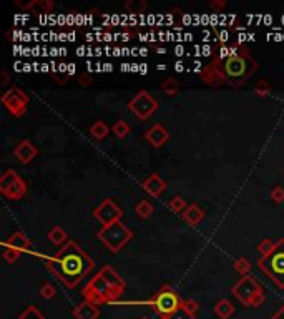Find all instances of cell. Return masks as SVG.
Instances as JSON below:
<instances>
[{"label":"cell","instance_id":"1","mask_svg":"<svg viewBox=\"0 0 284 319\" xmlns=\"http://www.w3.org/2000/svg\"><path fill=\"white\" fill-rule=\"evenodd\" d=\"M47 269L67 288H75L95 268V263L75 241H68L55 256L47 259Z\"/></svg>","mask_w":284,"mask_h":319},{"label":"cell","instance_id":"2","mask_svg":"<svg viewBox=\"0 0 284 319\" xmlns=\"http://www.w3.org/2000/svg\"><path fill=\"white\" fill-rule=\"evenodd\" d=\"M125 288L126 284L123 278L112 266L107 264L85 284L82 294L85 301L100 306L107 303H115L117 299H120L125 293Z\"/></svg>","mask_w":284,"mask_h":319},{"label":"cell","instance_id":"3","mask_svg":"<svg viewBox=\"0 0 284 319\" xmlns=\"http://www.w3.org/2000/svg\"><path fill=\"white\" fill-rule=\"evenodd\" d=\"M221 67L228 83L233 86H241L258 70V62L246 47H236L231 49L229 57L223 59Z\"/></svg>","mask_w":284,"mask_h":319},{"label":"cell","instance_id":"4","mask_svg":"<svg viewBox=\"0 0 284 319\" xmlns=\"http://www.w3.org/2000/svg\"><path fill=\"white\" fill-rule=\"evenodd\" d=\"M231 294L246 307H259L266 301L263 286L253 276H241L238 283L231 288Z\"/></svg>","mask_w":284,"mask_h":319},{"label":"cell","instance_id":"5","mask_svg":"<svg viewBox=\"0 0 284 319\" xmlns=\"http://www.w3.org/2000/svg\"><path fill=\"white\" fill-rule=\"evenodd\" d=\"M97 238L105 245L112 253H120L133 240V231L123 221L103 226L97 231Z\"/></svg>","mask_w":284,"mask_h":319},{"label":"cell","instance_id":"6","mask_svg":"<svg viewBox=\"0 0 284 319\" xmlns=\"http://www.w3.org/2000/svg\"><path fill=\"white\" fill-rule=\"evenodd\" d=\"M258 266L277 288L284 289V238L277 241L276 249L269 256L258 259Z\"/></svg>","mask_w":284,"mask_h":319},{"label":"cell","instance_id":"7","mask_svg":"<svg viewBox=\"0 0 284 319\" xmlns=\"http://www.w3.org/2000/svg\"><path fill=\"white\" fill-rule=\"evenodd\" d=\"M150 304H152L156 314H160L161 319H165L181 307V298H179L178 293L170 284H165V286H161L158 291L155 293L153 298L150 299Z\"/></svg>","mask_w":284,"mask_h":319},{"label":"cell","instance_id":"8","mask_svg":"<svg viewBox=\"0 0 284 319\" xmlns=\"http://www.w3.org/2000/svg\"><path fill=\"white\" fill-rule=\"evenodd\" d=\"M28 191V187L24 179L20 178V175L15 170H5L0 176V193H2L7 200L17 201L20 198H24Z\"/></svg>","mask_w":284,"mask_h":319},{"label":"cell","instance_id":"9","mask_svg":"<svg viewBox=\"0 0 284 319\" xmlns=\"http://www.w3.org/2000/svg\"><path fill=\"white\" fill-rule=\"evenodd\" d=\"M128 110L135 115L138 120H148L158 110V102L148 94L147 90H140L138 94L128 102Z\"/></svg>","mask_w":284,"mask_h":319},{"label":"cell","instance_id":"10","mask_svg":"<svg viewBox=\"0 0 284 319\" xmlns=\"http://www.w3.org/2000/svg\"><path fill=\"white\" fill-rule=\"evenodd\" d=\"M2 103H4V107L14 115V117L20 118L27 113L28 103H30V97H28L22 88L14 86V88L7 90L2 95Z\"/></svg>","mask_w":284,"mask_h":319},{"label":"cell","instance_id":"11","mask_svg":"<svg viewBox=\"0 0 284 319\" xmlns=\"http://www.w3.org/2000/svg\"><path fill=\"white\" fill-rule=\"evenodd\" d=\"M93 218L98 219L103 226L113 224L117 221H121L123 218V210L115 203L112 198L102 200V203L93 210Z\"/></svg>","mask_w":284,"mask_h":319},{"label":"cell","instance_id":"12","mask_svg":"<svg viewBox=\"0 0 284 319\" xmlns=\"http://www.w3.org/2000/svg\"><path fill=\"white\" fill-rule=\"evenodd\" d=\"M201 80L205 82L208 86H213V88H216V86H221L224 83H228V80H226V75L223 72V67H221V60H219V57H214V59L208 63V65L203 67L201 70Z\"/></svg>","mask_w":284,"mask_h":319},{"label":"cell","instance_id":"13","mask_svg":"<svg viewBox=\"0 0 284 319\" xmlns=\"http://www.w3.org/2000/svg\"><path fill=\"white\" fill-rule=\"evenodd\" d=\"M14 155H15V158L20 161V163L28 165L38 155V150H37V147L30 140H22L15 147Z\"/></svg>","mask_w":284,"mask_h":319},{"label":"cell","instance_id":"14","mask_svg":"<svg viewBox=\"0 0 284 319\" xmlns=\"http://www.w3.org/2000/svg\"><path fill=\"white\" fill-rule=\"evenodd\" d=\"M166 188H168V183L158 175V173H153V175H150L143 181V190L147 191L148 195H152L153 198H160V196L165 193Z\"/></svg>","mask_w":284,"mask_h":319},{"label":"cell","instance_id":"15","mask_svg":"<svg viewBox=\"0 0 284 319\" xmlns=\"http://www.w3.org/2000/svg\"><path fill=\"white\" fill-rule=\"evenodd\" d=\"M145 140L152 143L155 148H160L170 140V133H168V130L163 125L155 123L148 131H145Z\"/></svg>","mask_w":284,"mask_h":319},{"label":"cell","instance_id":"16","mask_svg":"<svg viewBox=\"0 0 284 319\" xmlns=\"http://www.w3.org/2000/svg\"><path fill=\"white\" fill-rule=\"evenodd\" d=\"M73 316L75 319H98L100 317V309L90 301H82L73 307Z\"/></svg>","mask_w":284,"mask_h":319},{"label":"cell","instance_id":"17","mask_svg":"<svg viewBox=\"0 0 284 319\" xmlns=\"http://www.w3.org/2000/svg\"><path fill=\"white\" fill-rule=\"evenodd\" d=\"M17 5H20L22 9L25 10H30V12H35V14H49L54 10V2H50V0H30V2L27 4H22L19 0H15Z\"/></svg>","mask_w":284,"mask_h":319},{"label":"cell","instance_id":"18","mask_svg":"<svg viewBox=\"0 0 284 319\" xmlns=\"http://www.w3.org/2000/svg\"><path fill=\"white\" fill-rule=\"evenodd\" d=\"M181 218L190 226H196V224H200L203 221V218H205V211H203V208L200 205L191 203V205H188L186 210L181 213Z\"/></svg>","mask_w":284,"mask_h":319},{"label":"cell","instance_id":"19","mask_svg":"<svg viewBox=\"0 0 284 319\" xmlns=\"http://www.w3.org/2000/svg\"><path fill=\"white\" fill-rule=\"evenodd\" d=\"M5 246H9V248H14L17 249V251H20V253H24L25 249L30 248V240L22 233V231H17V233H14L12 236H9L7 238V241L4 243Z\"/></svg>","mask_w":284,"mask_h":319},{"label":"cell","instance_id":"20","mask_svg":"<svg viewBox=\"0 0 284 319\" xmlns=\"http://www.w3.org/2000/svg\"><path fill=\"white\" fill-rule=\"evenodd\" d=\"M214 314L219 319H229L234 314V304L231 303L229 299H219L216 304H214Z\"/></svg>","mask_w":284,"mask_h":319},{"label":"cell","instance_id":"21","mask_svg":"<svg viewBox=\"0 0 284 319\" xmlns=\"http://www.w3.org/2000/svg\"><path fill=\"white\" fill-rule=\"evenodd\" d=\"M49 240L50 243H54L55 246H65L68 241V235L67 231L62 228V226H54L50 231H49Z\"/></svg>","mask_w":284,"mask_h":319},{"label":"cell","instance_id":"22","mask_svg":"<svg viewBox=\"0 0 284 319\" xmlns=\"http://www.w3.org/2000/svg\"><path fill=\"white\" fill-rule=\"evenodd\" d=\"M277 246V241H274L272 238H263L259 243H258V253H259V258H266V256H269V254L274 251Z\"/></svg>","mask_w":284,"mask_h":319},{"label":"cell","instance_id":"23","mask_svg":"<svg viewBox=\"0 0 284 319\" xmlns=\"http://www.w3.org/2000/svg\"><path fill=\"white\" fill-rule=\"evenodd\" d=\"M108 133H110L108 125L102 120H97L95 123L90 126V135L93 136L95 140H103V138H107Z\"/></svg>","mask_w":284,"mask_h":319},{"label":"cell","instance_id":"24","mask_svg":"<svg viewBox=\"0 0 284 319\" xmlns=\"http://www.w3.org/2000/svg\"><path fill=\"white\" fill-rule=\"evenodd\" d=\"M161 90H163V94H166L168 97H176L179 94V90H181V86H179L176 78L168 77L165 78V82L161 83Z\"/></svg>","mask_w":284,"mask_h":319},{"label":"cell","instance_id":"25","mask_svg":"<svg viewBox=\"0 0 284 319\" xmlns=\"http://www.w3.org/2000/svg\"><path fill=\"white\" fill-rule=\"evenodd\" d=\"M153 211H155L153 205H152L150 201H147V200L138 201V203H136V206H135V213H136L141 219H148V218L153 214Z\"/></svg>","mask_w":284,"mask_h":319},{"label":"cell","instance_id":"26","mask_svg":"<svg viewBox=\"0 0 284 319\" xmlns=\"http://www.w3.org/2000/svg\"><path fill=\"white\" fill-rule=\"evenodd\" d=\"M272 90V85L269 82V78H259L256 83H254V94L258 97H268Z\"/></svg>","mask_w":284,"mask_h":319},{"label":"cell","instance_id":"27","mask_svg":"<svg viewBox=\"0 0 284 319\" xmlns=\"http://www.w3.org/2000/svg\"><path fill=\"white\" fill-rule=\"evenodd\" d=\"M125 9L128 10L130 14H143L148 10V4L143 2V0H128L125 4Z\"/></svg>","mask_w":284,"mask_h":319},{"label":"cell","instance_id":"28","mask_svg":"<svg viewBox=\"0 0 284 319\" xmlns=\"http://www.w3.org/2000/svg\"><path fill=\"white\" fill-rule=\"evenodd\" d=\"M19 319H45V314L38 309L37 306L30 304V306H27L25 309L20 312Z\"/></svg>","mask_w":284,"mask_h":319},{"label":"cell","instance_id":"29","mask_svg":"<svg viewBox=\"0 0 284 319\" xmlns=\"http://www.w3.org/2000/svg\"><path fill=\"white\" fill-rule=\"evenodd\" d=\"M168 208H170L171 211H175V213H183L184 210H186V200L183 198V196H173V198L168 201Z\"/></svg>","mask_w":284,"mask_h":319},{"label":"cell","instance_id":"30","mask_svg":"<svg viewBox=\"0 0 284 319\" xmlns=\"http://www.w3.org/2000/svg\"><path fill=\"white\" fill-rule=\"evenodd\" d=\"M112 131L115 133V136L121 140V138H125L130 133V125L126 123L125 120H120V121H117V123L112 126Z\"/></svg>","mask_w":284,"mask_h":319},{"label":"cell","instance_id":"31","mask_svg":"<svg viewBox=\"0 0 284 319\" xmlns=\"http://www.w3.org/2000/svg\"><path fill=\"white\" fill-rule=\"evenodd\" d=\"M20 251H17V249H14V248H9V246H5L4 245V249H2V256H4V259L7 261L9 264H14L17 259L20 258Z\"/></svg>","mask_w":284,"mask_h":319},{"label":"cell","instance_id":"32","mask_svg":"<svg viewBox=\"0 0 284 319\" xmlns=\"http://www.w3.org/2000/svg\"><path fill=\"white\" fill-rule=\"evenodd\" d=\"M234 269L236 272H240L241 276H248L249 269H251V263L246 258H238L234 261Z\"/></svg>","mask_w":284,"mask_h":319},{"label":"cell","instance_id":"33","mask_svg":"<svg viewBox=\"0 0 284 319\" xmlns=\"http://www.w3.org/2000/svg\"><path fill=\"white\" fill-rule=\"evenodd\" d=\"M55 286L52 283H43L42 288H40V296H42L43 299H54L55 298Z\"/></svg>","mask_w":284,"mask_h":319},{"label":"cell","instance_id":"34","mask_svg":"<svg viewBox=\"0 0 284 319\" xmlns=\"http://www.w3.org/2000/svg\"><path fill=\"white\" fill-rule=\"evenodd\" d=\"M181 307L186 312H190V314H196V312H198V309H200V306H198V303H196L195 299H191V298H186V299H181Z\"/></svg>","mask_w":284,"mask_h":319},{"label":"cell","instance_id":"35","mask_svg":"<svg viewBox=\"0 0 284 319\" xmlns=\"http://www.w3.org/2000/svg\"><path fill=\"white\" fill-rule=\"evenodd\" d=\"M271 200L274 201V203H282L284 201V188L282 187H274L271 190Z\"/></svg>","mask_w":284,"mask_h":319},{"label":"cell","instance_id":"36","mask_svg":"<svg viewBox=\"0 0 284 319\" xmlns=\"http://www.w3.org/2000/svg\"><path fill=\"white\" fill-rule=\"evenodd\" d=\"M165 319H195V316L190 314V312H186V311L183 309V307H179L176 312H173L171 316H168Z\"/></svg>","mask_w":284,"mask_h":319},{"label":"cell","instance_id":"37","mask_svg":"<svg viewBox=\"0 0 284 319\" xmlns=\"http://www.w3.org/2000/svg\"><path fill=\"white\" fill-rule=\"evenodd\" d=\"M210 7L213 10H216V12H221V10L228 7V2L226 0H213V2H210Z\"/></svg>","mask_w":284,"mask_h":319},{"label":"cell","instance_id":"38","mask_svg":"<svg viewBox=\"0 0 284 319\" xmlns=\"http://www.w3.org/2000/svg\"><path fill=\"white\" fill-rule=\"evenodd\" d=\"M77 82H78V85H80V86H88L91 82H93V78H91L88 73H82V75H80V77H78Z\"/></svg>","mask_w":284,"mask_h":319},{"label":"cell","instance_id":"39","mask_svg":"<svg viewBox=\"0 0 284 319\" xmlns=\"http://www.w3.org/2000/svg\"><path fill=\"white\" fill-rule=\"evenodd\" d=\"M10 83V75L7 70H2L0 72V85L5 86V85H9Z\"/></svg>","mask_w":284,"mask_h":319},{"label":"cell","instance_id":"40","mask_svg":"<svg viewBox=\"0 0 284 319\" xmlns=\"http://www.w3.org/2000/svg\"><path fill=\"white\" fill-rule=\"evenodd\" d=\"M271 319H284V304L274 312V314L271 316Z\"/></svg>","mask_w":284,"mask_h":319},{"label":"cell","instance_id":"41","mask_svg":"<svg viewBox=\"0 0 284 319\" xmlns=\"http://www.w3.org/2000/svg\"><path fill=\"white\" fill-rule=\"evenodd\" d=\"M140 319H148V317H140Z\"/></svg>","mask_w":284,"mask_h":319}]
</instances>
